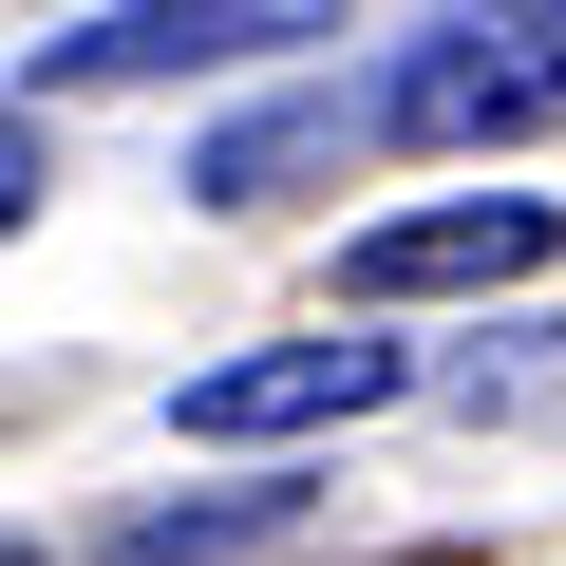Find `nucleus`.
<instances>
[{"label": "nucleus", "instance_id": "nucleus-3", "mask_svg": "<svg viewBox=\"0 0 566 566\" xmlns=\"http://www.w3.org/2000/svg\"><path fill=\"white\" fill-rule=\"evenodd\" d=\"M566 227L528 208V189H491V208H397V227H359L340 245V283L359 303H434V283H528Z\"/></svg>", "mask_w": 566, "mask_h": 566}, {"label": "nucleus", "instance_id": "nucleus-2", "mask_svg": "<svg viewBox=\"0 0 566 566\" xmlns=\"http://www.w3.org/2000/svg\"><path fill=\"white\" fill-rule=\"evenodd\" d=\"M397 397V340H264V359H208L189 378V434H322V416H378Z\"/></svg>", "mask_w": 566, "mask_h": 566}, {"label": "nucleus", "instance_id": "nucleus-1", "mask_svg": "<svg viewBox=\"0 0 566 566\" xmlns=\"http://www.w3.org/2000/svg\"><path fill=\"white\" fill-rule=\"evenodd\" d=\"M547 114H566V0H491V20L416 39V57H397V95H378V133H416V151L547 133Z\"/></svg>", "mask_w": 566, "mask_h": 566}, {"label": "nucleus", "instance_id": "nucleus-6", "mask_svg": "<svg viewBox=\"0 0 566 566\" xmlns=\"http://www.w3.org/2000/svg\"><path fill=\"white\" fill-rule=\"evenodd\" d=\"M245 528H283V491H245V510H151V528H114V566H189V547H245Z\"/></svg>", "mask_w": 566, "mask_h": 566}, {"label": "nucleus", "instance_id": "nucleus-7", "mask_svg": "<svg viewBox=\"0 0 566 566\" xmlns=\"http://www.w3.org/2000/svg\"><path fill=\"white\" fill-rule=\"evenodd\" d=\"M20 208H39V114H0V245H20Z\"/></svg>", "mask_w": 566, "mask_h": 566}, {"label": "nucleus", "instance_id": "nucleus-5", "mask_svg": "<svg viewBox=\"0 0 566 566\" xmlns=\"http://www.w3.org/2000/svg\"><path fill=\"white\" fill-rule=\"evenodd\" d=\"M322 151H340V95H303V114H245V133H208V170H189V189H208V208H264L283 170H322Z\"/></svg>", "mask_w": 566, "mask_h": 566}, {"label": "nucleus", "instance_id": "nucleus-4", "mask_svg": "<svg viewBox=\"0 0 566 566\" xmlns=\"http://www.w3.org/2000/svg\"><path fill=\"white\" fill-rule=\"evenodd\" d=\"M322 0H114V20H76L57 39V76L76 95H114V76H189V57H245V39H303Z\"/></svg>", "mask_w": 566, "mask_h": 566}]
</instances>
